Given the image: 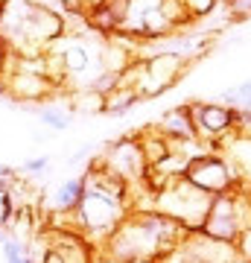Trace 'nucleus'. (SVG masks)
Masks as SVG:
<instances>
[{"mask_svg":"<svg viewBox=\"0 0 251 263\" xmlns=\"http://www.w3.org/2000/svg\"><path fill=\"white\" fill-rule=\"evenodd\" d=\"M248 190L245 187H234L222 196H216L210 202L205 222L199 228V234L219 240V243H237L240 234L248 228Z\"/></svg>","mask_w":251,"mask_h":263,"instance_id":"4","label":"nucleus"},{"mask_svg":"<svg viewBox=\"0 0 251 263\" xmlns=\"http://www.w3.org/2000/svg\"><path fill=\"white\" fill-rule=\"evenodd\" d=\"M85 190H88L85 176H73V179L56 184L53 196H50V211L53 214H73L76 208H79V202H82Z\"/></svg>","mask_w":251,"mask_h":263,"instance_id":"12","label":"nucleus"},{"mask_svg":"<svg viewBox=\"0 0 251 263\" xmlns=\"http://www.w3.org/2000/svg\"><path fill=\"white\" fill-rule=\"evenodd\" d=\"M210 202H214V196L193 187L187 179H176L152 193V211H158L167 219L178 222L190 234H196L202 228L207 211H210Z\"/></svg>","mask_w":251,"mask_h":263,"instance_id":"3","label":"nucleus"},{"mask_svg":"<svg viewBox=\"0 0 251 263\" xmlns=\"http://www.w3.org/2000/svg\"><path fill=\"white\" fill-rule=\"evenodd\" d=\"M234 94H237V111H251V79L234 85Z\"/></svg>","mask_w":251,"mask_h":263,"instance_id":"19","label":"nucleus"},{"mask_svg":"<svg viewBox=\"0 0 251 263\" xmlns=\"http://www.w3.org/2000/svg\"><path fill=\"white\" fill-rule=\"evenodd\" d=\"M38 120L50 132H65L73 126V111H70V105H41Z\"/></svg>","mask_w":251,"mask_h":263,"instance_id":"14","label":"nucleus"},{"mask_svg":"<svg viewBox=\"0 0 251 263\" xmlns=\"http://www.w3.org/2000/svg\"><path fill=\"white\" fill-rule=\"evenodd\" d=\"M190 231L158 211H131L103 243L105 257L117 263H152L176 249Z\"/></svg>","mask_w":251,"mask_h":263,"instance_id":"1","label":"nucleus"},{"mask_svg":"<svg viewBox=\"0 0 251 263\" xmlns=\"http://www.w3.org/2000/svg\"><path fill=\"white\" fill-rule=\"evenodd\" d=\"M12 216H15V211H12L9 190H6V184H3V181H0V231H6V228H9Z\"/></svg>","mask_w":251,"mask_h":263,"instance_id":"18","label":"nucleus"},{"mask_svg":"<svg viewBox=\"0 0 251 263\" xmlns=\"http://www.w3.org/2000/svg\"><path fill=\"white\" fill-rule=\"evenodd\" d=\"M111 176L123 181V184H146V161H143V152H140V143H138V135H126V138H117V141L105 143V152L100 158Z\"/></svg>","mask_w":251,"mask_h":263,"instance_id":"5","label":"nucleus"},{"mask_svg":"<svg viewBox=\"0 0 251 263\" xmlns=\"http://www.w3.org/2000/svg\"><path fill=\"white\" fill-rule=\"evenodd\" d=\"M105 0H79V6H82L85 12H93V9H100Z\"/></svg>","mask_w":251,"mask_h":263,"instance_id":"22","label":"nucleus"},{"mask_svg":"<svg viewBox=\"0 0 251 263\" xmlns=\"http://www.w3.org/2000/svg\"><path fill=\"white\" fill-rule=\"evenodd\" d=\"M38 263H91L88 240L76 231H53L44 237V252Z\"/></svg>","mask_w":251,"mask_h":263,"instance_id":"8","label":"nucleus"},{"mask_svg":"<svg viewBox=\"0 0 251 263\" xmlns=\"http://www.w3.org/2000/svg\"><path fill=\"white\" fill-rule=\"evenodd\" d=\"M140 103V94L131 91V88H123L117 85L111 94H105V105H103V114H111V117H123L126 111H131L134 105Z\"/></svg>","mask_w":251,"mask_h":263,"instance_id":"13","label":"nucleus"},{"mask_svg":"<svg viewBox=\"0 0 251 263\" xmlns=\"http://www.w3.org/2000/svg\"><path fill=\"white\" fill-rule=\"evenodd\" d=\"M0 246H3V263H27V243H21L18 234H6Z\"/></svg>","mask_w":251,"mask_h":263,"instance_id":"15","label":"nucleus"},{"mask_svg":"<svg viewBox=\"0 0 251 263\" xmlns=\"http://www.w3.org/2000/svg\"><path fill=\"white\" fill-rule=\"evenodd\" d=\"M6 59H9V47L3 44V38H0V79L6 73Z\"/></svg>","mask_w":251,"mask_h":263,"instance_id":"21","label":"nucleus"},{"mask_svg":"<svg viewBox=\"0 0 251 263\" xmlns=\"http://www.w3.org/2000/svg\"><path fill=\"white\" fill-rule=\"evenodd\" d=\"M225 155L222 158L231 164L234 176L240 184L251 181V135H240V132H231L228 143H222Z\"/></svg>","mask_w":251,"mask_h":263,"instance_id":"11","label":"nucleus"},{"mask_svg":"<svg viewBox=\"0 0 251 263\" xmlns=\"http://www.w3.org/2000/svg\"><path fill=\"white\" fill-rule=\"evenodd\" d=\"M184 179L193 187H199L202 193H207V196H214V199L228 193V190H234V187H240L231 164L222 155H196L190 161V167H187Z\"/></svg>","mask_w":251,"mask_h":263,"instance_id":"6","label":"nucleus"},{"mask_svg":"<svg viewBox=\"0 0 251 263\" xmlns=\"http://www.w3.org/2000/svg\"><path fill=\"white\" fill-rule=\"evenodd\" d=\"M231 18H248L251 15V0H228Z\"/></svg>","mask_w":251,"mask_h":263,"instance_id":"20","label":"nucleus"},{"mask_svg":"<svg viewBox=\"0 0 251 263\" xmlns=\"http://www.w3.org/2000/svg\"><path fill=\"white\" fill-rule=\"evenodd\" d=\"M0 82H3L6 97L18 100V103H38V100H44L50 91H56V88H59V82H56V79H50V76L21 73V70H9Z\"/></svg>","mask_w":251,"mask_h":263,"instance_id":"9","label":"nucleus"},{"mask_svg":"<svg viewBox=\"0 0 251 263\" xmlns=\"http://www.w3.org/2000/svg\"><path fill=\"white\" fill-rule=\"evenodd\" d=\"M216 3H219V0H181L187 18H202V15H207V12H214Z\"/></svg>","mask_w":251,"mask_h":263,"instance_id":"17","label":"nucleus"},{"mask_svg":"<svg viewBox=\"0 0 251 263\" xmlns=\"http://www.w3.org/2000/svg\"><path fill=\"white\" fill-rule=\"evenodd\" d=\"M47 170H50V155H32L18 164V173L24 176H44Z\"/></svg>","mask_w":251,"mask_h":263,"instance_id":"16","label":"nucleus"},{"mask_svg":"<svg viewBox=\"0 0 251 263\" xmlns=\"http://www.w3.org/2000/svg\"><path fill=\"white\" fill-rule=\"evenodd\" d=\"M126 202H129V199H123V196L100 193V190H85L79 208H76L73 214H67V219H70V231L82 234L88 243H100L103 246L105 240L117 231V226L129 216Z\"/></svg>","mask_w":251,"mask_h":263,"instance_id":"2","label":"nucleus"},{"mask_svg":"<svg viewBox=\"0 0 251 263\" xmlns=\"http://www.w3.org/2000/svg\"><path fill=\"white\" fill-rule=\"evenodd\" d=\"M152 129L158 132L161 138H167L169 143H187V141H199L193 129V117H190V105H181V108H172L161 117Z\"/></svg>","mask_w":251,"mask_h":263,"instance_id":"10","label":"nucleus"},{"mask_svg":"<svg viewBox=\"0 0 251 263\" xmlns=\"http://www.w3.org/2000/svg\"><path fill=\"white\" fill-rule=\"evenodd\" d=\"M190 117H193L196 138H202V141H216V138L234 132L237 108H225V105H219V103H190Z\"/></svg>","mask_w":251,"mask_h":263,"instance_id":"7","label":"nucleus"}]
</instances>
